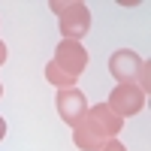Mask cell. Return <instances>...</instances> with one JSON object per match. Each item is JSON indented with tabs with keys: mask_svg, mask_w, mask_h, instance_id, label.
Here are the masks:
<instances>
[{
	"mask_svg": "<svg viewBox=\"0 0 151 151\" xmlns=\"http://www.w3.org/2000/svg\"><path fill=\"white\" fill-rule=\"evenodd\" d=\"M106 106L115 112L118 118H130V115H139V112L145 109V94L133 82H118L115 88H112Z\"/></svg>",
	"mask_w": 151,
	"mask_h": 151,
	"instance_id": "cell-2",
	"label": "cell"
},
{
	"mask_svg": "<svg viewBox=\"0 0 151 151\" xmlns=\"http://www.w3.org/2000/svg\"><path fill=\"white\" fill-rule=\"evenodd\" d=\"M6 52H9V48H6V42H3V40H0V67H3V64H6Z\"/></svg>",
	"mask_w": 151,
	"mask_h": 151,
	"instance_id": "cell-10",
	"label": "cell"
},
{
	"mask_svg": "<svg viewBox=\"0 0 151 151\" xmlns=\"http://www.w3.org/2000/svg\"><path fill=\"white\" fill-rule=\"evenodd\" d=\"M139 67H142V58L136 52H130V48H118V52L109 55V73L118 82H136Z\"/></svg>",
	"mask_w": 151,
	"mask_h": 151,
	"instance_id": "cell-5",
	"label": "cell"
},
{
	"mask_svg": "<svg viewBox=\"0 0 151 151\" xmlns=\"http://www.w3.org/2000/svg\"><path fill=\"white\" fill-rule=\"evenodd\" d=\"M0 97H3V85H0Z\"/></svg>",
	"mask_w": 151,
	"mask_h": 151,
	"instance_id": "cell-12",
	"label": "cell"
},
{
	"mask_svg": "<svg viewBox=\"0 0 151 151\" xmlns=\"http://www.w3.org/2000/svg\"><path fill=\"white\" fill-rule=\"evenodd\" d=\"M55 64L64 70V73H70L73 79H79V76L85 73V67H88V52H85V45L82 42H73V40H60L58 42V48H55Z\"/></svg>",
	"mask_w": 151,
	"mask_h": 151,
	"instance_id": "cell-3",
	"label": "cell"
},
{
	"mask_svg": "<svg viewBox=\"0 0 151 151\" xmlns=\"http://www.w3.org/2000/svg\"><path fill=\"white\" fill-rule=\"evenodd\" d=\"M48 9L58 15L64 40L79 42L82 36L91 30V9H88L82 0H52V3H48Z\"/></svg>",
	"mask_w": 151,
	"mask_h": 151,
	"instance_id": "cell-1",
	"label": "cell"
},
{
	"mask_svg": "<svg viewBox=\"0 0 151 151\" xmlns=\"http://www.w3.org/2000/svg\"><path fill=\"white\" fill-rule=\"evenodd\" d=\"M3 136H6V121L0 118V142H3Z\"/></svg>",
	"mask_w": 151,
	"mask_h": 151,
	"instance_id": "cell-11",
	"label": "cell"
},
{
	"mask_svg": "<svg viewBox=\"0 0 151 151\" xmlns=\"http://www.w3.org/2000/svg\"><path fill=\"white\" fill-rule=\"evenodd\" d=\"M55 106H58V115H60V121H64L67 127H76V124L88 115V100H85V94L79 88H64V91H58Z\"/></svg>",
	"mask_w": 151,
	"mask_h": 151,
	"instance_id": "cell-4",
	"label": "cell"
},
{
	"mask_svg": "<svg viewBox=\"0 0 151 151\" xmlns=\"http://www.w3.org/2000/svg\"><path fill=\"white\" fill-rule=\"evenodd\" d=\"M88 118H91L97 127H100V133H103L106 139H118V133L124 130V118H118L106 103L91 106V109H88Z\"/></svg>",
	"mask_w": 151,
	"mask_h": 151,
	"instance_id": "cell-7",
	"label": "cell"
},
{
	"mask_svg": "<svg viewBox=\"0 0 151 151\" xmlns=\"http://www.w3.org/2000/svg\"><path fill=\"white\" fill-rule=\"evenodd\" d=\"M45 82H52L58 91H64V88H76V82H79V79H73L70 73H64L55 60H48V64H45Z\"/></svg>",
	"mask_w": 151,
	"mask_h": 151,
	"instance_id": "cell-8",
	"label": "cell"
},
{
	"mask_svg": "<svg viewBox=\"0 0 151 151\" xmlns=\"http://www.w3.org/2000/svg\"><path fill=\"white\" fill-rule=\"evenodd\" d=\"M100 151H127V148H124V142H121V139H106Z\"/></svg>",
	"mask_w": 151,
	"mask_h": 151,
	"instance_id": "cell-9",
	"label": "cell"
},
{
	"mask_svg": "<svg viewBox=\"0 0 151 151\" xmlns=\"http://www.w3.org/2000/svg\"><path fill=\"white\" fill-rule=\"evenodd\" d=\"M73 142H76V148H79V151H100V148H103V142H106V136L100 133V127L85 115V118L73 127Z\"/></svg>",
	"mask_w": 151,
	"mask_h": 151,
	"instance_id": "cell-6",
	"label": "cell"
}]
</instances>
